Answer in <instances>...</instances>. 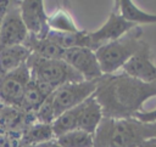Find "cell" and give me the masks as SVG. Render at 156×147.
Here are the masks:
<instances>
[{"label":"cell","mask_w":156,"mask_h":147,"mask_svg":"<svg viewBox=\"0 0 156 147\" xmlns=\"http://www.w3.org/2000/svg\"><path fill=\"white\" fill-rule=\"evenodd\" d=\"M156 96V81L144 83L127 74H104L98 80L94 97L104 118L127 119L141 112L144 102Z\"/></svg>","instance_id":"1"},{"label":"cell","mask_w":156,"mask_h":147,"mask_svg":"<svg viewBox=\"0 0 156 147\" xmlns=\"http://www.w3.org/2000/svg\"><path fill=\"white\" fill-rule=\"evenodd\" d=\"M152 137H156V121L102 118L94 134V147H139Z\"/></svg>","instance_id":"2"},{"label":"cell","mask_w":156,"mask_h":147,"mask_svg":"<svg viewBox=\"0 0 156 147\" xmlns=\"http://www.w3.org/2000/svg\"><path fill=\"white\" fill-rule=\"evenodd\" d=\"M143 30L134 27L122 38L105 44L95 50V55L102 74H115L129 61V58L141 47Z\"/></svg>","instance_id":"3"},{"label":"cell","mask_w":156,"mask_h":147,"mask_svg":"<svg viewBox=\"0 0 156 147\" xmlns=\"http://www.w3.org/2000/svg\"><path fill=\"white\" fill-rule=\"evenodd\" d=\"M27 66L33 78L51 85L54 89L68 83L84 80L82 75L63 60H46L30 55L27 61Z\"/></svg>","instance_id":"4"},{"label":"cell","mask_w":156,"mask_h":147,"mask_svg":"<svg viewBox=\"0 0 156 147\" xmlns=\"http://www.w3.org/2000/svg\"><path fill=\"white\" fill-rule=\"evenodd\" d=\"M98 80H82L58 86L51 94L56 118L61 113L82 104L93 96L98 86Z\"/></svg>","instance_id":"5"},{"label":"cell","mask_w":156,"mask_h":147,"mask_svg":"<svg viewBox=\"0 0 156 147\" xmlns=\"http://www.w3.org/2000/svg\"><path fill=\"white\" fill-rule=\"evenodd\" d=\"M28 35L29 33L20 13V2L13 5V2L9 1L0 18V50L24 44Z\"/></svg>","instance_id":"6"},{"label":"cell","mask_w":156,"mask_h":147,"mask_svg":"<svg viewBox=\"0 0 156 147\" xmlns=\"http://www.w3.org/2000/svg\"><path fill=\"white\" fill-rule=\"evenodd\" d=\"M30 70L26 64L0 77V102L5 106L20 108L23 95L30 81Z\"/></svg>","instance_id":"7"},{"label":"cell","mask_w":156,"mask_h":147,"mask_svg":"<svg viewBox=\"0 0 156 147\" xmlns=\"http://www.w3.org/2000/svg\"><path fill=\"white\" fill-rule=\"evenodd\" d=\"M134 27H138V26L126 21L119 15L117 7L115 6V10L110 13L106 22L100 28H98L96 30L89 32L90 49L95 51L100 46L122 38L124 34H127Z\"/></svg>","instance_id":"8"},{"label":"cell","mask_w":156,"mask_h":147,"mask_svg":"<svg viewBox=\"0 0 156 147\" xmlns=\"http://www.w3.org/2000/svg\"><path fill=\"white\" fill-rule=\"evenodd\" d=\"M20 13L22 21L29 33L38 39H45L50 32L48 18L43 0H23L20 1Z\"/></svg>","instance_id":"9"},{"label":"cell","mask_w":156,"mask_h":147,"mask_svg":"<svg viewBox=\"0 0 156 147\" xmlns=\"http://www.w3.org/2000/svg\"><path fill=\"white\" fill-rule=\"evenodd\" d=\"M63 61L80 74L84 80H98L104 75L95 51L89 47H73L65 50Z\"/></svg>","instance_id":"10"},{"label":"cell","mask_w":156,"mask_h":147,"mask_svg":"<svg viewBox=\"0 0 156 147\" xmlns=\"http://www.w3.org/2000/svg\"><path fill=\"white\" fill-rule=\"evenodd\" d=\"M122 72L144 83L156 81V66L152 62L151 50L147 43H143L141 47L122 67Z\"/></svg>","instance_id":"11"},{"label":"cell","mask_w":156,"mask_h":147,"mask_svg":"<svg viewBox=\"0 0 156 147\" xmlns=\"http://www.w3.org/2000/svg\"><path fill=\"white\" fill-rule=\"evenodd\" d=\"M51 85L30 77V81L26 89V92L22 98L20 109L26 114L35 115L37 111L44 103V101L55 91Z\"/></svg>","instance_id":"12"},{"label":"cell","mask_w":156,"mask_h":147,"mask_svg":"<svg viewBox=\"0 0 156 147\" xmlns=\"http://www.w3.org/2000/svg\"><path fill=\"white\" fill-rule=\"evenodd\" d=\"M102 118H104L102 109H101L99 102L96 101V98L93 95L87 101H84L82 103L79 117H78L77 129L94 135L98 126L100 125Z\"/></svg>","instance_id":"13"},{"label":"cell","mask_w":156,"mask_h":147,"mask_svg":"<svg viewBox=\"0 0 156 147\" xmlns=\"http://www.w3.org/2000/svg\"><path fill=\"white\" fill-rule=\"evenodd\" d=\"M30 51L26 45H16L0 50V77L26 64Z\"/></svg>","instance_id":"14"},{"label":"cell","mask_w":156,"mask_h":147,"mask_svg":"<svg viewBox=\"0 0 156 147\" xmlns=\"http://www.w3.org/2000/svg\"><path fill=\"white\" fill-rule=\"evenodd\" d=\"M55 140L51 124H43L34 121L27 125L21 131V145L22 147L38 146Z\"/></svg>","instance_id":"15"},{"label":"cell","mask_w":156,"mask_h":147,"mask_svg":"<svg viewBox=\"0 0 156 147\" xmlns=\"http://www.w3.org/2000/svg\"><path fill=\"white\" fill-rule=\"evenodd\" d=\"M23 45H26L30 53L37 57L46 60H63L65 50L48 39H38L33 35H28Z\"/></svg>","instance_id":"16"},{"label":"cell","mask_w":156,"mask_h":147,"mask_svg":"<svg viewBox=\"0 0 156 147\" xmlns=\"http://www.w3.org/2000/svg\"><path fill=\"white\" fill-rule=\"evenodd\" d=\"M116 7L119 15L128 22L138 24H156V13H149L139 9L132 0H118Z\"/></svg>","instance_id":"17"},{"label":"cell","mask_w":156,"mask_h":147,"mask_svg":"<svg viewBox=\"0 0 156 147\" xmlns=\"http://www.w3.org/2000/svg\"><path fill=\"white\" fill-rule=\"evenodd\" d=\"M45 39L52 41L54 44L58 45L63 50H68L73 47H89L90 49L89 32L82 30V29L76 33H58V32L50 30Z\"/></svg>","instance_id":"18"},{"label":"cell","mask_w":156,"mask_h":147,"mask_svg":"<svg viewBox=\"0 0 156 147\" xmlns=\"http://www.w3.org/2000/svg\"><path fill=\"white\" fill-rule=\"evenodd\" d=\"M80 107H82V104H79V106H77V107H74L72 109H68V111L61 113L54 120L51 126H52V131H54L55 138L61 136V135H63V134H66V132H69V131H73V130L77 129Z\"/></svg>","instance_id":"19"},{"label":"cell","mask_w":156,"mask_h":147,"mask_svg":"<svg viewBox=\"0 0 156 147\" xmlns=\"http://www.w3.org/2000/svg\"><path fill=\"white\" fill-rule=\"evenodd\" d=\"M48 24L50 30L58 33H76L80 30L73 21L71 13L63 9H57L56 11L50 13L48 18Z\"/></svg>","instance_id":"20"},{"label":"cell","mask_w":156,"mask_h":147,"mask_svg":"<svg viewBox=\"0 0 156 147\" xmlns=\"http://www.w3.org/2000/svg\"><path fill=\"white\" fill-rule=\"evenodd\" d=\"M61 147H94V135L76 129L55 138Z\"/></svg>","instance_id":"21"},{"label":"cell","mask_w":156,"mask_h":147,"mask_svg":"<svg viewBox=\"0 0 156 147\" xmlns=\"http://www.w3.org/2000/svg\"><path fill=\"white\" fill-rule=\"evenodd\" d=\"M56 119V114L52 106V98L51 95L44 101V103L40 106V108L35 113V121L43 123V124H52Z\"/></svg>","instance_id":"22"},{"label":"cell","mask_w":156,"mask_h":147,"mask_svg":"<svg viewBox=\"0 0 156 147\" xmlns=\"http://www.w3.org/2000/svg\"><path fill=\"white\" fill-rule=\"evenodd\" d=\"M0 147H22L21 134L0 132Z\"/></svg>","instance_id":"23"},{"label":"cell","mask_w":156,"mask_h":147,"mask_svg":"<svg viewBox=\"0 0 156 147\" xmlns=\"http://www.w3.org/2000/svg\"><path fill=\"white\" fill-rule=\"evenodd\" d=\"M136 119H139L140 121H144V123H155L156 121V108L152 109V111H149V112H139L135 114Z\"/></svg>","instance_id":"24"},{"label":"cell","mask_w":156,"mask_h":147,"mask_svg":"<svg viewBox=\"0 0 156 147\" xmlns=\"http://www.w3.org/2000/svg\"><path fill=\"white\" fill-rule=\"evenodd\" d=\"M139 147H156V137H152V138L146 140V141L143 142Z\"/></svg>","instance_id":"25"},{"label":"cell","mask_w":156,"mask_h":147,"mask_svg":"<svg viewBox=\"0 0 156 147\" xmlns=\"http://www.w3.org/2000/svg\"><path fill=\"white\" fill-rule=\"evenodd\" d=\"M7 4H9V1H5V2H0V17L4 15V12H5L6 7H7Z\"/></svg>","instance_id":"26"},{"label":"cell","mask_w":156,"mask_h":147,"mask_svg":"<svg viewBox=\"0 0 156 147\" xmlns=\"http://www.w3.org/2000/svg\"><path fill=\"white\" fill-rule=\"evenodd\" d=\"M46 147H61L55 140H52V141H50V142H48L46 143Z\"/></svg>","instance_id":"27"}]
</instances>
